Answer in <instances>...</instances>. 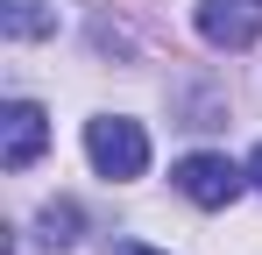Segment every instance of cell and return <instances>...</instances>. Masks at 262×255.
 I'll use <instances>...</instances> for the list:
<instances>
[{"label": "cell", "mask_w": 262, "mask_h": 255, "mask_svg": "<svg viewBox=\"0 0 262 255\" xmlns=\"http://www.w3.org/2000/svg\"><path fill=\"white\" fill-rule=\"evenodd\" d=\"M241 184H248V170L227 163V156H213V149H199V156H184V163H177V192H184L191 206H206V213L234 206V199H241Z\"/></svg>", "instance_id": "2"}, {"label": "cell", "mask_w": 262, "mask_h": 255, "mask_svg": "<svg viewBox=\"0 0 262 255\" xmlns=\"http://www.w3.org/2000/svg\"><path fill=\"white\" fill-rule=\"evenodd\" d=\"M85 156H92V170H99V177L128 184V177H142V170H149V135H142V121L99 114V121H85Z\"/></svg>", "instance_id": "1"}, {"label": "cell", "mask_w": 262, "mask_h": 255, "mask_svg": "<svg viewBox=\"0 0 262 255\" xmlns=\"http://www.w3.org/2000/svg\"><path fill=\"white\" fill-rule=\"evenodd\" d=\"M199 36L213 42V50L262 42V0H199Z\"/></svg>", "instance_id": "3"}, {"label": "cell", "mask_w": 262, "mask_h": 255, "mask_svg": "<svg viewBox=\"0 0 262 255\" xmlns=\"http://www.w3.org/2000/svg\"><path fill=\"white\" fill-rule=\"evenodd\" d=\"M114 255H156V248H142V241H121V248H114Z\"/></svg>", "instance_id": "8"}, {"label": "cell", "mask_w": 262, "mask_h": 255, "mask_svg": "<svg viewBox=\"0 0 262 255\" xmlns=\"http://www.w3.org/2000/svg\"><path fill=\"white\" fill-rule=\"evenodd\" d=\"M43 142H50V114L36 99H14V107L0 114V163L7 170H29L43 156Z\"/></svg>", "instance_id": "4"}, {"label": "cell", "mask_w": 262, "mask_h": 255, "mask_svg": "<svg viewBox=\"0 0 262 255\" xmlns=\"http://www.w3.org/2000/svg\"><path fill=\"white\" fill-rule=\"evenodd\" d=\"M43 241L50 248H71L78 241V206H43Z\"/></svg>", "instance_id": "6"}, {"label": "cell", "mask_w": 262, "mask_h": 255, "mask_svg": "<svg viewBox=\"0 0 262 255\" xmlns=\"http://www.w3.org/2000/svg\"><path fill=\"white\" fill-rule=\"evenodd\" d=\"M0 29H7L14 42H36V36L57 29V14H50L43 0H7V7H0Z\"/></svg>", "instance_id": "5"}, {"label": "cell", "mask_w": 262, "mask_h": 255, "mask_svg": "<svg viewBox=\"0 0 262 255\" xmlns=\"http://www.w3.org/2000/svg\"><path fill=\"white\" fill-rule=\"evenodd\" d=\"M248 184H255V192H262V149H255V156H248Z\"/></svg>", "instance_id": "7"}]
</instances>
